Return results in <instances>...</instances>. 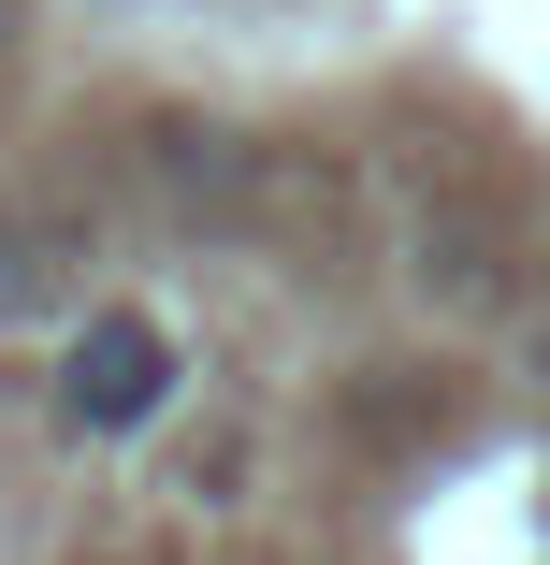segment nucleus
Masks as SVG:
<instances>
[{
	"label": "nucleus",
	"mask_w": 550,
	"mask_h": 565,
	"mask_svg": "<svg viewBox=\"0 0 550 565\" xmlns=\"http://www.w3.org/2000/svg\"><path fill=\"white\" fill-rule=\"evenodd\" d=\"M174 406V333L145 305H87V333L58 349V420L73 435H145Z\"/></svg>",
	"instance_id": "obj_1"
},
{
	"label": "nucleus",
	"mask_w": 550,
	"mask_h": 565,
	"mask_svg": "<svg viewBox=\"0 0 550 565\" xmlns=\"http://www.w3.org/2000/svg\"><path fill=\"white\" fill-rule=\"evenodd\" d=\"M58 276H73V217H0V319L58 305Z\"/></svg>",
	"instance_id": "obj_2"
},
{
	"label": "nucleus",
	"mask_w": 550,
	"mask_h": 565,
	"mask_svg": "<svg viewBox=\"0 0 550 565\" xmlns=\"http://www.w3.org/2000/svg\"><path fill=\"white\" fill-rule=\"evenodd\" d=\"M0 30H15V0H0Z\"/></svg>",
	"instance_id": "obj_3"
}]
</instances>
